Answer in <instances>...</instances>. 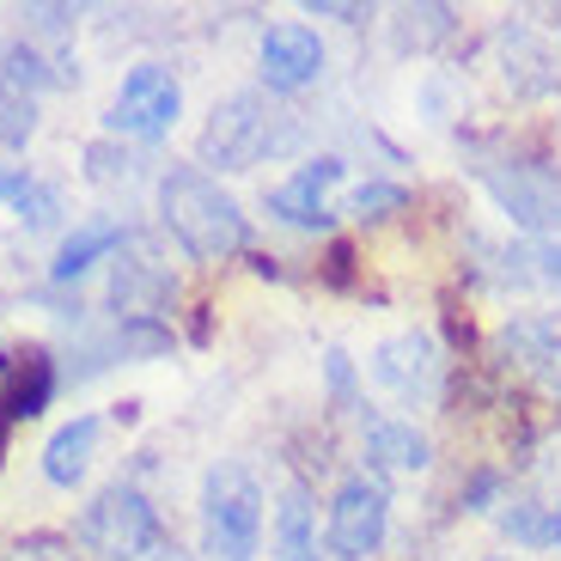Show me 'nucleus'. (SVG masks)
I'll use <instances>...</instances> for the list:
<instances>
[{
	"label": "nucleus",
	"mask_w": 561,
	"mask_h": 561,
	"mask_svg": "<svg viewBox=\"0 0 561 561\" xmlns=\"http://www.w3.org/2000/svg\"><path fill=\"white\" fill-rule=\"evenodd\" d=\"M159 214H165L171 239H178L190 256H202V263H220V256L244 251L239 202L196 165H171L165 178H159Z\"/></svg>",
	"instance_id": "f257e3e1"
},
{
	"label": "nucleus",
	"mask_w": 561,
	"mask_h": 561,
	"mask_svg": "<svg viewBox=\"0 0 561 561\" xmlns=\"http://www.w3.org/2000/svg\"><path fill=\"white\" fill-rule=\"evenodd\" d=\"M294 140L287 111L268 104V92H232L226 104H214L208 128H202V165L220 171H251L268 153H280Z\"/></svg>",
	"instance_id": "f03ea898"
},
{
	"label": "nucleus",
	"mask_w": 561,
	"mask_h": 561,
	"mask_svg": "<svg viewBox=\"0 0 561 561\" xmlns=\"http://www.w3.org/2000/svg\"><path fill=\"white\" fill-rule=\"evenodd\" d=\"M202 531L220 561H251L263 537V489L244 463H214L202 482Z\"/></svg>",
	"instance_id": "7ed1b4c3"
},
{
	"label": "nucleus",
	"mask_w": 561,
	"mask_h": 561,
	"mask_svg": "<svg viewBox=\"0 0 561 561\" xmlns=\"http://www.w3.org/2000/svg\"><path fill=\"white\" fill-rule=\"evenodd\" d=\"M73 537H80L85 556H99V561H140V556L159 549V513L140 489L116 482V489H104L99 501L80 513Z\"/></svg>",
	"instance_id": "20e7f679"
},
{
	"label": "nucleus",
	"mask_w": 561,
	"mask_h": 561,
	"mask_svg": "<svg viewBox=\"0 0 561 561\" xmlns=\"http://www.w3.org/2000/svg\"><path fill=\"white\" fill-rule=\"evenodd\" d=\"M385 525H391V494L379 477H354L336 489L330 501V525H323V543L336 561H366L385 543Z\"/></svg>",
	"instance_id": "39448f33"
},
{
	"label": "nucleus",
	"mask_w": 561,
	"mask_h": 561,
	"mask_svg": "<svg viewBox=\"0 0 561 561\" xmlns=\"http://www.w3.org/2000/svg\"><path fill=\"white\" fill-rule=\"evenodd\" d=\"M477 171H482V183H489V196L519 226H531V232L561 226V178L556 171L531 165V159H489V165H477Z\"/></svg>",
	"instance_id": "423d86ee"
},
{
	"label": "nucleus",
	"mask_w": 561,
	"mask_h": 561,
	"mask_svg": "<svg viewBox=\"0 0 561 561\" xmlns=\"http://www.w3.org/2000/svg\"><path fill=\"white\" fill-rule=\"evenodd\" d=\"M183 111V85L171 80L165 68H135L123 85H116V104H111V128L116 135H135V140H159L171 135V123H178Z\"/></svg>",
	"instance_id": "0eeeda50"
},
{
	"label": "nucleus",
	"mask_w": 561,
	"mask_h": 561,
	"mask_svg": "<svg viewBox=\"0 0 561 561\" xmlns=\"http://www.w3.org/2000/svg\"><path fill=\"white\" fill-rule=\"evenodd\" d=\"M373 385L379 391H391L397 403H427V397L439 391V348L434 336H421V330H403V336L379 342L373 348Z\"/></svg>",
	"instance_id": "6e6552de"
},
{
	"label": "nucleus",
	"mask_w": 561,
	"mask_h": 561,
	"mask_svg": "<svg viewBox=\"0 0 561 561\" xmlns=\"http://www.w3.org/2000/svg\"><path fill=\"white\" fill-rule=\"evenodd\" d=\"M171 294V268L165 256L153 251L147 239H128L123 256H116V275H111V299L123 306V318H153Z\"/></svg>",
	"instance_id": "1a4fd4ad"
},
{
	"label": "nucleus",
	"mask_w": 561,
	"mask_h": 561,
	"mask_svg": "<svg viewBox=\"0 0 561 561\" xmlns=\"http://www.w3.org/2000/svg\"><path fill=\"white\" fill-rule=\"evenodd\" d=\"M342 183V159L323 153V159H306L287 183L268 190V214L287 226H323L330 220V190Z\"/></svg>",
	"instance_id": "9d476101"
},
{
	"label": "nucleus",
	"mask_w": 561,
	"mask_h": 561,
	"mask_svg": "<svg viewBox=\"0 0 561 561\" xmlns=\"http://www.w3.org/2000/svg\"><path fill=\"white\" fill-rule=\"evenodd\" d=\"M323 73V43L306 25H275L263 31V85L268 92H299Z\"/></svg>",
	"instance_id": "9b49d317"
},
{
	"label": "nucleus",
	"mask_w": 561,
	"mask_h": 561,
	"mask_svg": "<svg viewBox=\"0 0 561 561\" xmlns=\"http://www.w3.org/2000/svg\"><path fill=\"white\" fill-rule=\"evenodd\" d=\"M128 244V232H123V220H111V214H99V220H85V226H73L68 239H61V251H56V263H49V275L56 280H80L92 263H104L111 251H123Z\"/></svg>",
	"instance_id": "f8f14e48"
},
{
	"label": "nucleus",
	"mask_w": 561,
	"mask_h": 561,
	"mask_svg": "<svg viewBox=\"0 0 561 561\" xmlns=\"http://www.w3.org/2000/svg\"><path fill=\"white\" fill-rule=\"evenodd\" d=\"M506 354L531 373V379H543L549 391H561V330L543 318H519L513 330H506Z\"/></svg>",
	"instance_id": "ddd939ff"
},
{
	"label": "nucleus",
	"mask_w": 561,
	"mask_h": 561,
	"mask_svg": "<svg viewBox=\"0 0 561 561\" xmlns=\"http://www.w3.org/2000/svg\"><path fill=\"white\" fill-rule=\"evenodd\" d=\"M92 446H99V421H92V415L56 427L49 446H43V477L56 482V489H73V482L85 477V463H92Z\"/></svg>",
	"instance_id": "4468645a"
},
{
	"label": "nucleus",
	"mask_w": 561,
	"mask_h": 561,
	"mask_svg": "<svg viewBox=\"0 0 561 561\" xmlns=\"http://www.w3.org/2000/svg\"><path fill=\"white\" fill-rule=\"evenodd\" d=\"M366 458L379 470H427V439L415 434V421H373L366 427Z\"/></svg>",
	"instance_id": "2eb2a0df"
},
{
	"label": "nucleus",
	"mask_w": 561,
	"mask_h": 561,
	"mask_svg": "<svg viewBox=\"0 0 561 561\" xmlns=\"http://www.w3.org/2000/svg\"><path fill=\"white\" fill-rule=\"evenodd\" d=\"M275 561H318L306 489H287V494H280V506H275Z\"/></svg>",
	"instance_id": "dca6fc26"
},
{
	"label": "nucleus",
	"mask_w": 561,
	"mask_h": 561,
	"mask_svg": "<svg viewBox=\"0 0 561 561\" xmlns=\"http://www.w3.org/2000/svg\"><path fill=\"white\" fill-rule=\"evenodd\" d=\"M56 80L61 73L49 68L31 43H7V49H0V85H13V92H31V99H37L43 85H56Z\"/></svg>",
	"instance_id": "f3484780"
},
{
	"label": "nucleus",
	"mask_w": 561,
	"mask_h": 561,
	"mask_svg": "<svg viewBox=\"0 0 561 561\" xmlns=\"http://www.w3.org/2000/svg\"><path fill=\"white\" fill-rule=\"evenodd\" d=\"M0 202H13V208H19V220H25L31 232H43V226H56V214H61L56 190H49V183H37V178H25V171H13V178H7V196H0Z\"/></svg>",
	"instance_id": "a211bd4d"
},
{
	"label": "nucleus",
	"mask_w": 561,
	"mask_h": 561,
	"mask_svg": "<svg viewBox=\"0 0 561 561\" xmlns=\"http://www.w3.org/2000/svg\"><path fill=\"white\" fill-rule=\"evenodd\" d=\"M31 135H37V99L0 85V147H25Z\"/></svg>",
	"instance_id": "6ab92c4d"
},
{
	"label": "nucleus",
	"mask_w": 561,
	"mask_h": 561,
	"mask_svg": "<svg viewBox=\"0 0 561 561\" xmlns=\"http://www.w3.org/2000/svg\"><path fill=\"white\" fill-rule=\"evenodd\" d=\"M403 25H397V43H434V37H446L451 31V7H403Z\"/></svg>",
	"instance_id": "aec40b11"
},
{
	"label": "nucleus",
	"mask_w": 561,
	"mask_h": 561,
	"mask_svg": "<svg viewBox=\"0 0 561 561\" xmlns=\"http://www.w3.org/2000/svg\"><path fill=\"white\" fill-rule=\"evenodd\" d=\"M403 208V190L397 183H366V190H354L348 196V214H360V220H379V214Z\"/></svg>",
	"instance_id": "412c9836"
},
{
	"label": "nucleus",
	"mask_w": 561,
	"mask_h": 561,
	"mask_svg": "<svg viewBox=\"0 0 561 561\" xmlns=\"http://www.w3.org/2000/svg\"><path fill=\"white\" fill-rule=\"evenodd\" d=\"M501 525L519 537V543H556V537H549V519L537 506H513V513H501Z\"/></svg>",
	"instance_id": "4be33fe9"
},
{
	"label": "nucleus",
	"mask_w": 561,
	"mask_h": 561,
	"mask_svg": "<svg viewBox=\"0 0 561 561\" xmlns=\"http://www.w3.org/2000/svg\"><path fill=\"white\" fill-rule=\"evenodd\" d=\"M85 165H92V178H99V183H116V178H128V165H135V159L99 140V147H85Z\"/></svg>",
	"instance_id": "5701e85b"
},
{
	"label": "nucleus",
	"mask_w": 561,
	"mask_h": 561,
	"mask_svg": "<svg viewBox=\"0 0 561 561\" xmlns=\"http://www.w3.org/2000/svg\"><path fill=\"white\" fill-rule=\"evenodd\" d=\"M306 13H311V19H348V25H354V19H366V7H336V0H311Z\"/></svg>",
	"instance_id": "b1692460"
},
{
	"label": "nucleus",
	"mask_w": 561,
	"mask_h": 561,
	"mask_svg": "<svg viewBox=\"0 0 561 561\" xmlns=\"http://www.w3.org/2000/svg\"><path fill=\"white\" fill-rule=\"evenodd\" d=\"M549 537H556V543H561V506H556V513H549Z\"/></svg>",
	"instance_id": "393cba45"
},
{
	"label": "nucleus",
	"mask_w": 561,
	"mask_h": 561,
	"mask_svg": "<svg viewBox=\"0 0 561 561\" xmlns=\"http://www.w3.org/2000/svg\"><path fill=\"white\" fill-rule=\"evenodd\" d=\"M0 196H7V178H0Z\"/></svg>",
	"instance_id": "a878e982"
}]
</instances>
